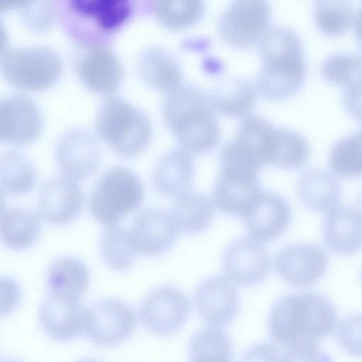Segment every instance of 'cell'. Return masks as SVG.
I'll use <instances>...</instances> for the list:
<instances>
[{
    "label": "cell",
    "mask_w": 362,
    "mask_h": 362,
    "mask_svg": "<svg viewBox=\"0 0 362 362\" xmlns=\"http://www.w3.org/2000/svg\"><path fill=\"white\" fill-rule=\"evenodd\" d=\"M337 322L332 302L315 292L284 296L272 306L268 321L274 344L281 350L305 341L329 336Z\"/></svg>",
    "instance_id": "1"
},
{
    "label": "cell",
    "mask_w": 362,
    "mask_h": 362,
    "mask_svg": "<svg viewBox=\"0 0 362 362\" xmlns=\"http://www.w3.org/2000/svg\"><path fill=\"white\" fill-rule=\"evenodd\" d=\"M209 97L199 88L180 84L167 93L162 115L182 148L190 153H207L218 144L220 127Z\"/></svg>",
    "instance_id": "2"
},
{
    "label": "cell",
    "mask_w": 362,
    "mask_h": 362,
    "mask_svg": "<svg viewBox=\"0 0 362 362\" xmlns=\"http://www.w3.org/2000/svg\"><path fill=\"white\" fill-rule=\"evenodd\" d=\"M262 69L257 87L265 98L285 100L303 86L307 65L303 45L292 30L276 28L267 31L260 45Z\"/></svg>",
    "instance_id": "3"
},
{
    "label": "cell",
    "mask_w": 362,
    "mask_h": 362,
    "mask_svg": "<svg viewBox=\"0 0 362 362\" xmlns=\"http://www.w3.org/2000/svg\"><path fill=\"white\" fill-rule=\"evenodd\" d=\"M95 128L98 136L118 155L131 158L141 153L152 136L147 115L119 97L104 100L98 108Z\"/></svg>",
    "instance_id": "4"
},
{
    "label": "cell",
    "mask_w": 362,
    "mask_h": 362,
    "mask_svg": "<svg viewBox=\"0 0 362 362\" xmlns=\"http://www.w3.org/2000/svg\"><path fill=\"white\" fill-rule=\"evenodd\" d=\"M144 189L130 169L117 166L107 170L93 188L89 209L92 216L105 227L117 226L141 205Z\"/></svg>",
    "instance_id": "5"
},
{
    "label": "cell",
    "mask_w": 362,
    "mask_h": 362,
    "mask_svg": "<svg viewBox=\"0 0 362 362\" xmlns=\"http://www.w3.org/2000/svg\"><path fill=\"white\" fill-rule=\"evenodd\" d=\"M1 71L14 88L40 91L59 80L62 62L55 51L45 46L6 48L1 53Z\"/></svg>",
    "instance_id": "6"
},
{
    "label": "cell",
    "mask_w": 362,
    "mask_h": 362,
    "mask_svg": "<svg viewBox=\"0 0 362 362\" xmlns=\"http://www.w3.org/2000/svg\"><path fill=\"white\" fill-rule=\"evenodd\" d=\"M136 322V315L128 304L105 298L86 308L84 332L95 344L113 346L131 335Z\"/></svg>",
    "instance_id": "7"
},
{
    "label": "cell",
    "mask_w": 362,
    "mask_h": 362,
    "mask_svg": "<svg viewBox=\"0 0 362 362\" xmlns=\"http://www.w3.org/2000/svg\"><path fill=\"white\" fill-rule=\"evenodd\" d=\"M190 303L178 288L160 286L151 291L143 300L139 317L151 332L170 335L182 327L188 319Z\"/></svg>",
    "instance_id": "8"
},
{
    "label": "cell",
    "mask_w": 362,
    "mask_h": 362,
    "mask_svg": "<svg viewBox=\"0 0 362 362\" xmlns=\"http://www.w3.org/2000/svg\"><path fill=\"white\" fill-rule=\"evenodd\" d=\"M259 170L233 165H221L213 192L214 202L223 213L243 218L262 189Z\"/></svg>",
    "instance_id": "9"
},
{
    "label": "cell",
    "mask_w": 362,
    "mask_h": 362,
    "mask_svg": "<svg viewBox=\"0 0 362 362\" xmlns=\"http://www.w3.org/2000/svg\"><path fill=\"white\" fill-rule=\"evenodd\" d=\"M269 20L267 0H233L220 21V34L230 45L245 47L264 35Z\"/></svg>",
    "instance_id": "10"
},
{
    "label": "cell",
    "mask_w": 362,
    "mask_h": 362,
    "mask_svg": "<svg viewBox=\"0 0 362 362\" xmlns=\"http://www.w3.org/2000/svg\"><path fill=\"white\" fill-rule=\"evenodd\" d=\"M223 269L230 281L242 286H252L268 276L271 259L259 241L247 237L231 242L224 250Z\"/></svg>",
    "instance_id": "11"
},
{
    "label": "cell",
    "mask_w": 362,
    "mask_h": 362,
    "mask_svg": "<svg viewBox=\"0 0 362 362\" xmlns=\"http://www.w3.org/2000/svg\"><path fill=\"white\" fill-rule=\"evenodd\" d=\"M74 68L77 77L88 90L103 95L116 93L124 76L122 63L109 48H88L76 56Z\"/></svg>",
    "instance_id": "12"
},
{
    "label": "cell",
    "mask_w": 362,
    "mask_h": 362,
    "mask_svg": "<svg viewBox=\"0 0 362 362\" xmlns=\"http://www.w3.org/2000/svg\"><path fill=\"white\" fill-rule=\"evenodd\" d=\"M327 264L328 256L323 248L306 243L284 247L274 259L276 272L295 287H305L318 281L325 274Z\"/></svg>",
    "instance_id": "13"
},
{
    "label": "cell",
    "mask_w": 362,
    "mask_h": 362,
    "mask_svg": "<svg viewBox=\"0 0 362 362\" xmlns=\"http://www.w3.org/2000/svg\"><path fill=\"white\" fill-rule=\"evenodd\" d=\"M54 155L60 170L74 180L88 178L100 165L98 141L83 129L74 128L64 132L57 142Z\"/></svg>",
    "instance_id": "14"
},
{
    "label": "cell",
    "mask_w": 362,
    "mask_h": 362,
    "mask_svg": "<svg viewBox=\"0 0 362 362\" xmlns=\"http://www.w3.org/2000/svg\"><path fill=\"white\" fill-rule=\"evenodd\" d=\"M170 212L149 208L137 214L129 230L135 250L146 257L160 255L168 250L179 234Z\"/></svg>",
    "instance_id": "15"
},
{
    "label": "cell",
    "mask_w": 362,
    "mask_h": 362,
    "mask_svg": "<svg viewBox=\"0 0 362 362\" xmlns=\"http://www.w3.org/2000/svg\"><path fill=\"white\" fill-rule=\"evenodd\" d=\"M42 117L39 107L29 97L13 95L1 100V141L16 146L35 141L42 128Z\"/></svg>",
    "instance_id": "16"
},
{
    "label": "cell",
    "mask_w": 362,
    "mask_h": 362,
    "mask_svg": "<svg viewBox=\"0 0 362 362\" xmlns=\"http://www.w3.org/2000/svg\"><path fill=\"white\" fill-rule=\"evenodd\" d=\"M194 303L202 318L210 325L224 326L237 316L239 293L232 281L223 276L204 280L197 288Z\"/></svg>",
    "instance_id": "17"
},
{
    "label": "cell",
    "mask_w": 362,
    "mask_h": 362,
    "mask_svg": "<svg viewBox=\"0 0 362 362\" xmlns=\"http://www.w3.org/2000/svg\"><path fill=\"white\" fill-rule=\"evenodd\" d=\"M86 308L78 298L49 292L39 310V322L50 338L66 341L84 331Z\"/></svg>",
    "instance_id": "18"
},
{
    "label": "cell",
    "mask_w": 362,
    "mask_h": 362,
    "mask_svg": "<svg viewBox=\"0 0 362 362\" xmlns=\"http://www.w3.org/2000/svg\"><path fill=\"white\" fill-rule=\"evenodd\" d=\"M243 218L251 238L269 242L286 230L291 220V209L281 195L262 190Z\"/></svg>",
    "instance_id": "19"
},
{
    "label": "cell",
    "mask_w": 362,
    "mask_h": 362,
    "mask_svg": "<svg viewBox=\"0 0 362 362\" xmlns=\"http://www.w3.org/2000/svg\"><path fill=\"white\" fill-rule=\"evenodd\" d=\"M38 210L47 222L64 226L74 221L83 205V195L74 180L53 177L42 185L38 196Z\"/></svg>",
    "instance_id": "20"
},
{
    "label": "cell",
    "mask_w": 362,
    "mask_h": 362,
    "mask_svg": "<svg viewBox=\"0 0 362 362\" xmlns=\"http://www.w3.org/2000/svg\"><path fill=\"white\" fill-rule=\"evenodd\" d=\"M326 246L341 255H351L362 249V217L355 209L337 206L327 214L323 225Z\"/></svg>",
    "instance_id": "21"
},
{
    "label": "cell",
    "mask_w": 362,
    "mask_h": 362,
    "mask_svg": "<svg viewBox=\"0 0 362 362\" xmlns=\"http://www.w3.org/2000/svg\"><path fill=\"white\" fill-rule=\"evenodd\" d=\"M194 175L190 153L175 149L162 156L153 171V185L162 194L177 198L188 191Z\"/></svg>",
    "instance_id": "22"
},
{
    "label": "cell",
    "mask_w": 362,
    "mask_h": 362,
    "mask_svg": "<svg viewBox=\"0 0 362 362\" xmlns=\"http://www.w3.org/2000/svg\"><path fill=\"white\" fill-rule=\"evenodd\" d=\"M341 186L332 174L322 169L303 172L297 182V194L308 209L328 212L339 205Z\"/></svg>",
    "instance_id": "23"
},
{
    "label": "cell",
    "mask_w": 362,
    "mask_h": 362,
    "mask_svg": "<svg viewBox=\"0 0 362 362\" xmlns=\"http://www.w3.org/2000/svg\"><path fill=\"white\" fill-rule=\"evenodd\" d=\"M209 98L215 112L230 117L245 118L255 107L256 90L246 80L233 79L219 84Z\"/></svg>",
    "instance_id": "24"
},
{
    "label": "cell",
    "mask_w": 362,
    "mask_h": 362,
    "mask_svg": "<svg viewBox=\"0 0 362 362\" xmlns=\"http://www.w3.org/2000/svg\"><path fill=\"white\" fill-rule=\"evenodd\" d=\"M41 228L40 218L32 210L13 207L1 211V238L11 250L29 248L37 240Z\"/></svg>",
    "instance_id": "25"
},
{
    "label": "cell",
    "mask_w": 362,
    "mask_h": 362,
    "mask_svg": "<svg viewBox=\"0 0 362 362\" xmlns=\"http://www.w3.org/2000/svg\"><path fill=\"white\" fill-rule=\"evenodd\" d=\"M138 71L142 80L151 88L169 93L180 85L182 73L177 62L158 48H150L140 55Z\"/></svg>",
    "instance_id": "26"
},
{
    "label": "cell",
    "mask_w": 362,
    "mask_h": 362,
    "mask_svg": "<svg viewBox=\"0 0 362 362\" xmlns=\"http://www.w3.org/2000/svg\"><path fill=\"white\" fill-rule=\"evenodd\" d=\"M175 199L170 212L180 231L199 233L209 226L214 218V206L207 196L187 191Z\"/></svg>",
    "instance_id": "27"
},
{
    "label": "cell",
    "mask_w": 362,
    "mask_h": 362,
    "mask_svg": "<svg viewBox=\"0 0 362 362\" xmlns=\"http://www.w3.org/2000/svg\"><path fill=\"white\" fill-rule=\"evenodd\" d=\"M90 274L86 265L74 257H62L48 267L46 282L49 292L80 297L88 288Z\"/></svg>",
    "instance_id": "28"
},
{
    "label": "cell",
    "mask_w": 362,
    "mask_h": 362,
    "mask_svg": "<svg viewBox=\"0 0 362 362\" xmlns=\"http://www.w3.org/2000/svg\"><path fill=\"white\" fill-rule=\"evenodd\" d=\"M68 1L75 12L93 20L105 32L120 28L127 22L132 12V0Z\"/></svg>",
    "instance_id": "29"
},
{
    "label": "cell",
    "mask_w": 362,
    "mask_h": 362,
    "mask_svg": "<svg viewBox=\"0 0 362 362\" xmlns=\"http://www.w3.org/2000/svg\"><path fill=\"white\" fill-rule=\"evenodd\" d=\"M37 181L33 163L18 151H10L1 158V186L8 194L19 195L30 192Z\"/></svg>",
    "instance_id": "30"
},
{
    "label": "cell",
    "mask_w": 362,
    "mask_h": 362,
    "mask_svg": "<svg viewBox=\"0 0 362 362\" xmlns=\"http://www.w3.org/2000/svg\"><path fill=\"white\" fill-rule=\"evenodd\" d=\"M100 251L104 262L116 271L129 269L139 255L129 230L118 226L106 227L100 238Z\"/></svg>",
    "instance_id": "31"
},
{
    "label": "cell",
    "mask_w": 362,
    "mask_h": 362,
    "mask_svg": "<svg viewBox=\"0 0 362 362\" xmlns=\"http://www.w3.org/2000/svg\"><path fill=\"white\" fill-rule=\"evenodd\" d=\"M329 165L337 176H362V127L334 143L329 151Z\"/></svg>",
    "instance_id": "32"
},
{
    "label": "cell",
    "mask_w": 362,
    "mask_h": 362,
    "mask_svg": "<svg viewBox=\"0 0 362 362\" xmlns=\"http://www.w3.org/2000/svg\"><path fill=\"white\" fill-rule=\"evenodd\" d=\"M233 344L228 335L220 329L209 327L197 332L190 339L189 357L192 361H230Z\"/></svg>",
    "instance_id": "33"
},
{
    "label": "cell",
    "mask_w": 362,
    "mask_h": 362,
    "mask_svg": "<svg viewBox=\"0 0 362 362\" xmlns=\"http://www.w3.org/2000/svg\"><path fill=\"white\" fill-rule=\"evenodd\" d=\"M353 8L349 0H316L314 21L317 29L327 37H337L351 26Z\"/></svg>",
    "instance_id": "34"
},
{
    "label": "cell",
    "mask_w": 362,
    "mask_h": 362,
    "mask_svg": "<svg viewBox=\"0 0 362 362\" xmlns=\"http://www.w3.org/2000/svg\"><path fill=\"white\" fill-rule=\"evenodd\" d=\"M323 79L344 89L362 81V57L339 53L324 60L320 68Z\"/></svg>",
    "instance_id": "35"
},
{
    "label": "cell",
    "mask_w": 362,
    "mask_h": 362,
    "mask_svg": "<svg viewBox=\"0 0 362 362\" xmlns=\"http://www.w3.org/2000/svg\"><path fill=\"white\" fill-rule=\"evenodd\" d=\"M202 0H157L156 13L166 28L181 30L190 27L201 17Z\"/></svg>",
    "instance_id": "36"
},
{
    "label": "cell",
    "mask_w": 362,
    "mask_h": 362,
    "mask_svg": "<svg viewBox=\"0 0 362 362\" xmlns=\"http://www.w3.org/2000/svg\"><path fill=\"white\" fill-rule=\"evenodd\" d=\"M336 335L344 351L352 356H362V313H354L342 319Z\"/></svg>",
    "instance_id": "37"
},
{
    "label": "cell",
    "mask_w": 362,
    "mask_h": 362,
    "mask_svg": "<svg viewBox=\"0 0 362 362\" xmlns=\"http://www.w3.org/2000/svg\"><path fill=\"white\" fill-rule=\"evenodd\" d=\"M23 9V17L30 28L44 31L50 26L52 13L47 0H35Z\"/></svg>",
    "instance_id": "38"
},
{
    "label": "cell",
    "mask_w": 362,
    "mask_h": 362,
    "mask_svg": "<svg viewBox=\"0 0 362 362\" xmlns=\"http://www.w3.org/2000/svg\"><path fill=\"white\" fill-rule=\"evenodd\" d=\"M342 103L353 118L362 122V81L344 89Z\"/></svg>",
    "instance_id": "39"
},
{
    "label": "cell",
    "mask_w": 362,
    "mask_h": 362,
    "mask_svg": "<svg viewBox=\"0 0 362 362\" xmlns=\"http://www.w3.org/2000/svg\"><path fill=\"white\" fill-rule=\"evenodd\" d=\"M35 0H0L1 12L9 11L16 8H24Z\"/></svg>",
    "instance_id": "40"
},
{
    "label": "cell",
    "mask_w": 362,
    "mask_h": 362,
    "mask_svg": "<svg viewBox=\"0 0 362 362\" xmlns=\"http://www.w3.org/2000/svg\"><path fill=\"white\" fill-rule=\"evenodd\" d=\"M354 29L356 37L362 51V8L358 11L354 18Z\"/></svg>",
    "instance_id": "41"
},
{
    "label": "cell",
    "mask_w": 362,
    "mask_h": 362,
    "mask_svg": "<svg viewBox=\"0 0 362 362\" xmlns=\"http://www.w3.org/2000/svg\"><path fill=\"white\" fill-rule=\"evenodd\" d=\"M355 205H356V210L358 211V213L362 217V188L358 193Z\"/></svg>",
    "instance_id": "42"
},
{
    "label": "cell",
    "mask_w": 362,
    "mask_h": 362,
    "mask_svg": "<svg viewBox=\"0 0 362 362\" xmlns=\"http://www.w3.org/2000/svg\"><path fill=\"white\" fill-rule=\"evenodd\" d=\"M361 279H362V274H361Z\"/></svg>",
    "instance_id": "43"
}]
</instances>
